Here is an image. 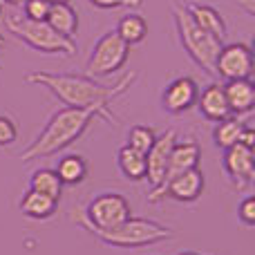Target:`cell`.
Segmentation results:
<instances>
[{
	"instance_id": "36",
	"label": "cell",
	"mask_w": 255,
	"mask_h": 255,
	"mask_svg": "<svg viewBox=\"0 0 255 255\" xmlns=\"http://www.w3.org/2000/svg\"><path fill=\"white\" fill-rule=\"evenodd\" d=\"M0 45H2V43H0Z\"/></svg>"
},
{
	"instance_id": "7",
	"label": "cell",
	"mask_w": 255,
	"mask_h": 255,
	"mask_svg": "<svg viewBox=\"0 0 255 255\" xmlns=\"http://www.w3.org/2000/svg\"><path fill=\"white\" fill-rule=\"evenodd\" d=\"M128 217H132V208H130V202H128L124 195L103 193V195H97V197L88 204L85 217H81L79 224L83 226V229L108 231V229L119 226Z\"/></svg>"
},
{
	"instance_id": "6",
	"label": "cell",
	"mask_w": 255,
	"mask_h": 255,
	"mask_svg": "<svg viewBox=\"0 0 255 255\" xmlns=\"http://www.w3.org/2000/svg\"><path fill=\"white\" fill-rule=\"evenodd\" d=\"M130 45L121 38L117 31H106L94 43V49L88 61V76L92 79H106L121 70L130 58Z\"/></svg>"
},
{
	"instance_id": "21",
	"label": "cell",
	"mask_w": 255,
	"mask_h": 255,
	"mask_svg": "<svg viewBox=\"0 0 255 255\" xmlns=\"http://www.w3.org/2000/svg\"><path fill=\"white\" fill-rule=\"evenodd\" d=\"M54 170H56L58 179L63 181V186H76L88 177V161L81 154H65L58 159V166Z\"/></svg>"
},
{
	"instance_id": "27",
	"label": "cell",
	"mask_w": 255,
	"mask_h": 255,
	"mask_svg": "<svg viewBox=\"0 0 255 255\" xmlns=\"http://www.w3.org/2000/svg\"><path fill=\"white\" fill-rule=\"evenodd\" d=\"M238 217L244 226H255V197L253 195L242 199V204L238 206Z\"/></svg>"
},
{
	"instance_id": "13",
	"label": "cell",
	"mask_w": 255,
	"mask_h": 255,
	"mask_svg": "<svg viewBox=\"0 0 255 255\" xmlns=\"http://www.w3.org/2000/svg\"><path fill=\"white\" fill-rule=\"evenodd\" d=\"M204 188H206V179H204L202 170L193 168V170H186L181 175L172 177L163 188V197L168 195L177 202H195L204 195Z\"/></svg>"
},
{
	"instance_id": "14",
	"label": "cell",
	"mask_w": 255,
	"mask_h": 255,
	"mask_svg": "<svg viewBox=\"0 0 255 255\" xmlns=\"http://www.w3.org/2000/svg\"><path fill=\"white\" fill-rule=\"evenodd\" d=\"M188 16L195 20V25H199L204 31L217 38L220 43H226V36H229V27L226 20L220 11H217L213 4H204V2H186L184 4Z\"/></svg>"
},
{
	"instance_id": "1",
	"label": "cell",
	"mask_w": 255,
	"mask_h": 255,
	"mask_svg": "<svg viewBox=\"0 0 255 255\" xmlns=\"http://www.w3.org/2000/svg\"><path fill=\"white\" fill-rule=\"evenodd\" d=\"M136 79V72H126L115 83H101L92 76L65 74V72H29L25 76L27 83L40 85L52 92L65 108H83V110H97L99 117L108 124H115L112 115V101L126 92Z\"/></svg>"
},
{
	"instance_id": "15",
	"label": "cell",
	"mask_w": 255,
	"mask_h": 255,
	"mask_svg": "<svg viewBox=\"0 0 255 255\" xmlns=\"http://www.w3.org/2000/svg\"><path fill=\"white\" fill-rule=\"evenodd\" d=\"M229 110L233 117H244L255 110V85L251 79H235L224 85Z\"/></svg>"
},
{
	"instance_id": "32",
	"label": "cell",
	"mask_w": 255,
	"mask_h": 255,
	"mask_svg": "<svg viewBox=\"0 0 255 255\" xmlns=\"http://www.w3.org/2000/svg\"><path fill=\"white\" fill-rule=\"evenodd\" d=\"M179 255H204V253H195V251H184V253H179Z\"/></svg>"
},
{
	"instance_id": "23",
	"label": "cell",
	"mask_w": 255,
	"mask_h": 255,
	"mask_svg": "<svg viewBox=\"0 0 255 255\" xmlns=\"http://www.w3.org/2000/svg\"><path fill=\"white\" fill-rule=\"evenodd\" d=\"M29 188L38 190V193L47 195V197L58 202L63 195V181L58 179L54 168H38V170H34V175L29 179Z\"/></svg>"
},
{
	"instance_id": "9",
	"label": "cell",
	"mask_w": 255,
	"mask_h": 255,
	"mask_svg": "<svg viewBox=\"0 0 255 255\" xmlns=\"http://www.w3.org/2000/svg\"><path fill=\"white\" fill-rule=\"evenodd\" d=\"M224 163L226 177L238 190H249L255 181V152L253 148L244 143H235L224 150Z\"/></svg>"
},
{
	"instance_id": "28",
	"label": "cell",
	"mask_w": 255,
	"mask_h": 255,
	"mask_svg": "<svg viewBox=\"0 0 255 255\" xmlns=\"http://www.w3.org/2000/svg\"><path fill=\"white\" fill-rule=\"evenodd\" d=\"M97 9H119V7H136L141 0H90Z\"/></svg>"
},
{
	"instance_id": "16",
	"label": "cell",
	"mask_w": 255,
	"mask_h": 255,
	"mask_svg": "<svg viewBox=\"0 0 255 255\" xmlns=\"http://www.w3.org/2000/svg\"><path fill=\"white\" fill-rule=\"evenodd\" d=\"M195 106L199 108L202 117L208 121H222V119H226V117H231L229 101H226V94H224V85H220V83L206 85V88L199 92Z\"/></svg>"
},
{
	"instance_id": "2",
	"label": "cell",
	"mask_w": 255,
	"mask_h": 255,
	"mask_svg": "<svg viewBox=\"0 0 255 255\" xmlns=\"http://www.w3.org/2000/svg\"><path fill=\"white\" fill-rule=\"evenodd\" d=\"M94 119H101L97 110H83V108H61L49 117L47 126L40 134L20 152V161H34L40 157H52L56 152L67 150L72 143L85 134Z\"/></svg>"
},
{
	"instance_id": "26",
	"label": "cell",
	"mask_w": 255,
	"mask_h": 255,
	"mask_svg": "<svg viewBox=\"0 0 255 255\" xmlns=\"http://www.w3.org/2000/svg\"><path fill=\"white\" fill-rule=\"evenodd\" d=\"M18 139V128L9 117L0 115V145H11Z\"/></svg>"
},
{
	"instance_id": "35",
	"label": "cell",
	"mask_w": 255,
	"mask_h": 255,
	"mask_svg": "<svg viewBox=\"0 0 255 255\" xmlns=\"http://www.w3.org/2000/svg\"><path fill=\"white\" fill-rule=\"evenodd\" d=\"M0 43H2V36H0Z\"/></svg>"
},
{
	"instance_id": "24",
	"label": "cell",
	"mask_w": 255,
	"mask_h": 255,
	"mask_svg": "<svg viewBox=\"0 0 255 255\" xmlns=\"http://www.w3.org/2000/svg\"><path fill=\"white\" fill-rule=\"evenodd\" d=\"M154 139H157V132L152 130L150 126H132L130 132H128L126 136V145H130V148L139 150V152H148L150 148H152Z\"/></svg>"
},
{
	"instance_id": "33",
	"label": "cell",
	"mask_w": 255,
	"mask_h": 255,
	"mask_svg": "<svg viewBox=\"0 0 255 255\" xmlns=\"http://www.w3.org/2000/svg\"><path fill=\"white\" fill-rule=\"evenodd\" d=\"M49 2H70V0H49Z\"/></svg>"
},
{
	"instance_id": "8",
	"label": "cell",
	"mask_w": 255,
	"mask_h": 255,
	"mask_svg": "<svg viewBox=\"0 0 255 255\" xmlns=\"http://www.w3.org/2000/svg\"><path fill=\"white\" fill-rule=\"evenodd\" d=\"M255 56L249 43H224L215 58V76L224 81L251 79Z\"/></svg>"
},
{
	"instance_id": "19",
	"label": "cell",
	"mask_w": 255,
	"mask_h": 255,
	"mask_svg": "<svg viewBox=\"0 0 255 255\" xmlns=\"http://www.w3.org/2000/svg\"><path fill=\"white\" fill-rule=\"evenodd\" d=\"M247 128L242 117H226L222 121H215V128H213V141H215L217 148L226 150L231 145L240 143V136H242V130Z\"/></svg>"
},
{
	"instance_id": "31",
	"label": "cell",
	"mask_w": 255,
	"mask_h": 255,
	"mask_svg": "<svg viewBox=\"0 0 255 255\" xmlns=\"http://www.w3.org/2000/svg\"><path fill=\"white\" fill-rule=\"evenodd\" d=\"M0 2H7V4H13V7H18V4H22L25 0H0Z\"/></svg>"
},
{
	"instance_id": "34",
	"label": "cell",
	"mask_w": 255,
	"mask_h": 255,
	"mask_svg": "<svg viewBox=\"0 0 255 255\" xmlns=\"http://www.w3.org/2000/svg\"><path fill=\"white\" fill-rule=\"evenodd\" d=\"M0 16H2V2H0Z\"/></svg>"
},
{
	"instance_id": "29",
	"label": "cell",
	"mask_w": 255,
	"mask_h": 255,
	"mask_svg": "<svg viewBox=\"0 0 255 255\" xmlns=\"http://www.w3.org/2000/svg\"><path fill=\"white\" fill-rule=\"evenodd\" d=\"M240 143H244V145H249V148H255V130L253 128H244L242 130V136H240Z\"/></svg>"
},
{
	"instance_id": "5",
	"label": "cell",
	"mask_w": 255,
	"mask_h": 255,
	"mask_svg": "<svg viewBox=\"0 0 255 255\" xmlns=\"http://www.w3.org/2000/svg\"><path fill=\"white\" fill-rule=\"evenodd\" d=\"M7 31L16 36L27 47L36 49L40 54H54V56H74L76 45L72 38L61 36L47 20H29L25 16H7L4 18Z\"/></svg>"
},
{
	"instance_id": "30",
	"label": "cell",
	"mask_w": 255,
	"mask_h": 255,
	"mask_svg": "<svg viewBox=\"0 0 255 255\" xmlns=\"http://www.w3.org/2000/svg\"><path fill=\"white\" fill-rule=\"evenodd\" d=\"M238 4H242L244 11H247L249 16H253L255 13V0H238Z\"/></svg>"
},
{
	"instance_id": "22",
	"label": "cell",
	"mask_w": 255,
	"mask_h": 255,
	"mask_svg": "<svg viewBox=\"0 0 255 255\" xmlns=\"http://www.w3.org/2000/svg\"><path fill=\"white\" fill-rule=\"evenodd\" d=\"M115 31L132 47V45H139L141 40L148 36V20H145L141 13H126V16L117 22Z\"/></svg>"
},
{
	"instance_id": "12",
	"label": "cell",
	"mask_w": 255,
	"mask_h": 255,
	"mask_svg": "<svg viewBox=\"0 0 255 255\" xmlns=\"http://www.w3.org/2000/svg\"><path fill=\"white\" fill-rule=\"evenodd\" d=\"M199 85L193 76H179L170 81L161 92V108L168 115H184L197 103Z\"/></svg>"
},
{
	"instance_id": "4",
	"label": "cell",
	"mask_w": 255,
	"mask_h": 255,
	"mask_svg": "<svg viewBox=\"0 0 255 255\" xmlns=\"http://www.w3.org/2000/svg\"><path fill=\"white\" fill-rule=\"evenodd\" d=\"M172 20H175V29H177V36H179L181 47L188 52V56L195 61V65L202 67L206 74L215 76V58L224 43L213 38L199 25H195V20L186 11L184 2L172 0Z\"/></svg>"
},
{
	"instance_id": "3",
	"label": "cell",
	"mask_w": 255,
	"mask_h": 255,
	"mask_svg": "<svg viewBox=\"0 0 255 255\" xmlns=\"http://www.w3.org/2000/svg\"><path fill=\"white\" fill-rule=\"evenodd\" d=\"M88 233H92L101 244L115 249H141L150 247V244H159L166 240L175 238V231L170 226L161 224L154 220H145V217H128L126 222H121L119 226L108 231H97V229H85Z\"/></svg>"
},
{
	"instance_id": "20",
	"label": "cell",
	"mask_w": 255,
	"mask_h": 255,
	"mask_svg": "<svg viewBox=\"0 0 255 255\" xmlns=\"http://www.w3.org/2000/svg\"><path fill=\"white\" fill-rule=\"evenodd\" d=\"M117 163H119L121 175L126 177L128 181H141L145 179V154L139 152V150L130 148V145H124L117 154Z\"/></svg>"
},
{
	"instance_id": "18",
	"label": "cell",
	"mask_w": 255,
	"mask_h": 255,
	"mask_svg": "<svg viewBox=\"0 0 255 255\" xmlns=\"http://www.w3.org/2000/svg\"><path fill=\"white\" fill-rule=\"evenodd\" d=\"M56 206H58L56 199L47 197V195L38 193V190H34V188L27 190L20 197V202H18L20 213L31 217V220H47V217H52L54 213H56Z\"/></svg>"
},
{
	"instance_id": "11",
	"label": "cell",
	"mask_w": 255,
	"mask_h": 255,
	"mask_svg": "<svg viewBox=\"0 0 255 255\" xmlns=\"http://www.w3.org/2000/svg\"><path fill=\"white\" fill-rule=\"evenodd\" d=\"M175 143H177V132L166 130L163 134H157L152 148L145 152V179H148L150 190H157L161 186L163 177H166L170 150Z\"/></svg>"
},
{
	"instance_id": "25",
	"label": "cell",
	"mask_w": 255,
	"mask_h": 255,
	"mask_svg": "<svg viewBox=\"0 0 255 255\" xmlns=\"http://www.w3.org/2000/svg\"><path fill=\"white\" fill-rule=\"evenodd\" d=\"M49 7H52L49 0H25V2H22L25 18H29V20H45Z\"/></svg>"
},
{
	"instance_id": "17",
	"label": "cell",
	"mask_w": 255,
	"mask_h": 255,
	"mask_svg": "<svg viewBox=\"0 0 255 255\" xmlns=\"http://www.w3.org/2000/svg\"><path fill=\"white\" fill-rule=\"evenodd\" d=\"M45 20L65 38L74 40V36L79 34V13L74 11V7L70 2H52Z\"/></svg>"
},
{
	"instance_id": "10",
	"label": "cell",
	"mask_w": 255,
	"mask_h": 255,
	"mask_svg": "<svg viewBox=\"0 0 255 255\" xmlns=\"http://www.w3.org/2000/svg\"><path fill=\"white\" fill-rule=\"evenodd\" d=\"M199 161H202V150H199L197 141L188 139V141H177L170 150V159H168V168H166V177H163L161 186L157 190H150L148 193V202H159L163 197V188L166 184L172 179V177L181 175L186 170H193V168H199Z\"/></svg>"
}]
</instances>
